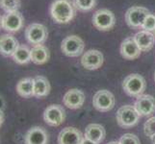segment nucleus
I'll return each instance as SVG.
<instances>
[{"mask_svg":"<svg viewBox=\"0 0 155 144\" xmlns=\"http://www.w3.org/2000/svg\"><path fill=\"white\" fill-rule=\"evenodd\" d=\"M108 144H120V142H117V141H111V142H109Z\"/></svg>","mask_w":155,"mask_h":144,"instance_id":"obj_31","label":"nucleus"},{"mask_svg":"<svg viewBox=\"0 0 155 144\" xmlns=\"http://www.w3.org/2000/svg\"><path fill=\"white\" fill-rule=\"evenodd\" d=\"M48 37V31L44 24L32 23L25 29V38L32 45L44 44Z\"/></svg>","mask_w":155,"mask_h":144,"instance_id":"obj_3","label":"nucleus"},{"mask_svg":"<svg viewBox=\"0 0 155 144\" xmlns=\"http://www.w3.org/2000/svg\"><path fill=\"white\" fill-rule=\"evenodd\" d=\"M134 108L140 116H149L155 111V98L151 95H141L138 97Z\"/></svg>","mask_w":155,"mask_h":144,"instance_id":"obj_12","label":"nucleus"},{"mask_svg":"<svg viewBox=\"0 0 155 144\" xmlns=\"http://www.w3.org/2000/svg\"><path fill=\"white\" fill-rule=\"evenodd\" d=\"M154 81H155V73H154Z\"/></svg>","mask_w":155,"mask_h":144,"instance_id":"obj_35","label":"nucleus"},{"mask_svg":"<svg viewBox=\"0 0 155 144\" xmlns=\"http://www.w3.org/2000/svg\"><path fill=\"white\" fill-rule=\"evenodd\" d=\"M105 129L100 124H90L85 130V137L97 144L102 142L105 138Z\"/></svg>","mask_w":155,"mask_h":144,"instance_id":"obj_19","label":"nucleus"},{"mask_svg":"<svg viewBox=\"0 0 155 144\" xmlns=\"http://www.w3.org/2000/svg\"><path fill=\"white\" fill-rule=\"evenodd\" d=\"M50 92L49 81L44 76H37L34 78V93L33 96L37 98L45 97Z\"/></svg>","mask_w":155,"mask_h":144,"instance_id":"obj_21","label":"nucleus"},{"mask_svg":"<svg viewBox=\"0 0 155 144\" xmlns=\"http://www.w3.org/2000/svg\"><path fill=\"white\" fill-rule=\"evenodd\" d=\"M140 119V114L133 106L126 105L119 109L117 113V121L121 128L128 129L135 126Z\"/></svg>","mask_w":155,"mask_h":144,"instance_id":"obj_4","label":"nucleus"},{"mask_svg":"<svg viewBox=\"0 0 155 144\" xmlns=\"http://www.w3.org/2000/svg\"><path fill=\"white\" fill-rule=\"evenodd\" d=\"M93 24L100 31H109L116 24L115 14L108 9L97 10L93 15Z\"/></svg>","mask_w":155,"mask_h":144,"instance_id":"obj_5","label":"nucleus"},{"mask_svg":"<svg viewBox=\"0 0 155 144\" xmlns=\"http://www.w3.org/2000/svg\"><path fill=\"white\" fill-rule=\"evenodd\" d=\"M66 119L65 109L60 105H49L44 111V120L49 126H60Z\"/></svg>","mask_w":155,"mask_h":144,"instance_id":"obj_8","label":"nucleus"},{"mask_svg":"<svg viewBox=\"0 0 155 144\" xmlns=\"http://www.w3.org/2000/svg\"><path fill=\"white\" fill-rule=\"evenodd\" d=\"M141 49L138 47L134 38H127L120 44V54L126 60H135L141 55Z\"/></svg>","mask_w":155,"mask_h":144,"instance_id":"obj_17","label":"nucleus"},{"mask_svg":"<svg viewBox=\"0 0 155 144\" xmlns=\"http://www.w3.org/2000/svg\"><path fill=\"white\" fill-rule=\"evenodd\" d=\"M24 25V18L18 11L2 15V28L8 33L18 32Z\"/></svg>","mask_w":155,"mask_h":144,"instance_id":"obj_10","label":"nucleus"},{"mask_svg":"<svg viewBox=\"0 0 155 144\" xmlns=\"http://www.w3.org/2000/svg\"><path fill=\"white\" fill-rule=\"evenodd\" d=\"M4 122V114H3V110H0V126L3 124Z\"/></svg>","mask_w":155,"mask_h":144,"instance_id":"obj_30","label":"nucleus"},{"mask_svg":"<svg viewBox=\"0 0 155 144\" xmlns=\"http://www.w3.org/2000/svg\"><path fill=\"white\" fill-rule=\"evenodd\" d=\"M74 6L69 0H54L50 5L49 13L54 22L66 24L71 21L75 14Z\"/></svg>","mask_w":155,"mask_h":144,"instance_id":"obj_1","label":"nucleus"},{"mask_svg":"<svg viewBox=\"0 0 155 144\" xmlns=\"http://www.w3.org/2000/svg\"><path fill=\"white\" fill-rule=\"evenodd\" d=\"M142 28L145 31H148V32H153L155 30V15L154 14H149L147 15L142 25Z\"/></svg>","mask_w":155,"mask_h":144,"instance_id":"obj_27","label":"nucleus"},{"mask_svg":"<svg viewBox=\"0 0 155 144\" xmlns=\"http://www.w3.org/2000/svg\"><path fill=\"white\" fill-rule=\"evenodd\" d=\"M147 87L146 80L140 74H130L122 82V88L124 92L131 97H140L143 95Z\"/></svg>","mask_w":155,"mask_h":144,"instance_id":"obj_2","label":"nucleus"},{"mask_svg":"<svg viewBox=\"0 0 155 144\" xmlns=\"http://www.w3.org/2000/svg\"><path fill=\"white\" fill-rule=\"evenodd\" d=\"M83 138L82 133L78 129L66 127L58 136V144H81Z\"/></svg>","mask_w":155,"mask_h":144,"instance_id":"obj_13","label":"nucleus"},{"mask_svg":"<svg viewBox=\"0 0 155 144\" xmlns=\"http://www.w3.org/2000/svg\"><path fill=\"white\" fill-rule=\"evenodd\" d=\"M12 58L18 65H26L31 62V49H29L27 45H19Z\"/></svg>","mask_w":155,"mask_h":144,"instance_id":"obj_23","label":"nucleus"},{"mask_svg":"<svg viewBox=\"0 0 155 144\" xmlns=\"http://www.w3.org/2000/svg\"><path fill=\"white\" fill-rule=\"evenodd\" d=\"M49 50L44 44L33 46L31 49V62L36 65H44L49 60Z\"/></svg>","mask_w":155,"mask_h":144,"instance_id":"obj_20","label":"nucleus"},{"mask_svg":"<svg viewBox=\"0 0 155 144\" xmlns=\"http://www.w3.org/2000/svg\"><path fill=\"white\" fill-rule=\"evenodd\" d=\"M19 46L18 40L11 34L0 36V54L4 57H12Z\"/></svg>","mask_w":155,"mask_h":144,"instance_id":"obj_16","label":"nucleus"},{"mask_svg":"<svg viewBox=\"0 0 155 144\" xmlns=\"http://www.w3.org/2000/svg\"><path fill=\"white\" fill-rule=\"evenodd\" d=\"M25 144H47L48 143V134L42 127H32L26 133L24 136Z\"/></svg>","mask_w":155,"mask_h":144,"instance_id":"obj_14","label":"nucleus"},{"mask_svg":"<svg viewBox=\"0 0 155 144\" xmlns=\"http://www.w3.org/2000/svg\"><path fill=\"white\" fill-rule=\"evenodd\" d=\"M136 41L138 47L140 48L141 51H149L154 45L155 37L153 33L148 31H140L133 37Z\"/></svg>","mask_w":155,"mask_h":144,"instance_id":"obj_18","label":"nucleus"},{"mask_svg":"<svg viewBox=\"0 0 155 144\" xmlns=\"http://www.w3.org/2000/svg\"><path fill=\"white\" fill-rule=\"evenodd\" d=\"M0 8L6 13L17 12L20 8V0H0Z\"/></svg>","mask_w":155,"mask_h":144,"instance_id":"obj_25","label":"nucleus"},{"mask_svg":"<svg viewBox=\"0 0 155 144\" xmlns=\"http://www.w3.org/2000/svg\"><path fill=\"white\" fill-rule=\"evenodd\" d=\"M143 131H145V134L149 137L155 136V116L146 121L145 125H143Z\"/></svg>","mask_w":155,"mask_h":144,"instance_id":"obj_26","label":"nucleus"},{"mask_svg":"<svg viewBox=\"0 0 155 144\" xmlns=\"http://www.w3.org/2000/svg\"><path fill=\"white\" fill-rule=\"evenodd\" d=\"M2 27V17L0 15V28Z\"/></svg>","mask_w":155,"mask_h":144,"instance_id":"obj_33","label":"nucleus"},{"mask_svg":"<svg viewBox=\"0 0 155 144\" xmlns=\"http://www.w3.org/2000/svg\"><path fill=\"white\" fill-rule=\"evenodd\" d=\"M93 105L95 109L99 111H108L112 110L115 106V97L112 92L109 90L102 89L94 95Z\"/></svg>","mask_w":155,"mask_h":144,"instance_id":"obj_9","label":"nucleus"},{"mask_svg":"<svg viewBox=\"0 0 155 144\" xmlns=\"http://www.w3.org/2000/svg\"><path fill=\"white\" fill-rule=\"evenodd\" d=\"M153 35H154V37H155V30L153 31Z\"/></svg>","mask_w":155,"mask_h":144,"instance_id":"obj_34","label":"nucleus"},{"mask_svg":"<svg viewBox=\"0 0 155 144\" xmlns=\"http://www.w3.org/2000/svg\"><path fill=\"white\" fill-rule=\"evenodd\" d=\"M81 144H97V143H94V142H93L92 140H90V139H88V138L84 137Z\"/></svg>","mask_w":155,"mask_h":144,"instance_id":"obj_29","label":"nucleus"},{"mask_svg":"<svg viewBox=\"0 0 155 144\" xmlns=\"http://www.w3.org/2000/svg\"><path fill=\"white\" fill-rule=\"evenodd\" d=\"M120 144H141L140 139L135 135L132 134H125L120 139Z\"/></svg>","mask_w":155,"mask_h":144,"instance_id":"obj_28","label":"nucleus"},{"mask_svg":"<svg viewBox=\"0 0 155 144\" xmlns=\"http://www.w3.org/2000/svg\"><path fill=\"white\" fill-rule=\"evenodd\" d=\"M149 14V11L145 7L133 6L128 9L125 14L126 24L132 29L142 28L143 21Z\"/></svg>","mask_w":155,"mask_h":144,"instance_id":"obj_7","label":"nucleus"},{"mask_svg":"<svg viewBox=\"0 0 155 144\" xmlns=\"http://www.w3.org/2000/svg\"><path fill=\"white\" fill-rule=\"evenodd\" d=\"M17 92L21 97L28 98L34 93V78H23L17 85Z\"/></svg>","mask_w":155,"mask_h":144,"instance_id":"obj_22","label":"nucleus"},{"mask_svg":"<svg viewBox=\"0 0 155 144\" xmlns=\"http://www.w3.org/2000/svg\"><path fill=\"white\" fill-rule=\"evenodd\" d=\"M64 105L68 107V109L76 110L81 108L85 102V94L82 90L77 88L69 89L65 94L63 98Z\"/></svg>","mask_w":155,"mask_h":144,"instance_id":"obj_15","label":"nucleus"},{"mask_svg":"<svg viewBox=\"0 0 155 144\" xmlns=\"http://www.w3.org/2000/svg\"><path fill=\"white\" fill-rule=\"evenodd\" d=\"M151 138V141H152V143L153 144H155V136H153L152 137H150Z\"/></svg>","mask_w":155,"mask_h":144,"instance_id":"obj_32","label":"nucleus"},{"mask_svg":"<svg viewBox=\"0 0 155 144\" xmlns=\"http://www.w3.org/2000/svg\"><path fill=\"white\" fill-rule=\"evenodd\" d=\"M103 54L98 50L91 49L85 52L81 58V65L89 70H95L103 65Z\"/></svg>","mask_w":155,"mask_h":144,"instance_id":"obj_11","label":"nucleus"},{"mask_svg":"<svg viewBox=\"0 0 155 144\" xmlns=\"http://www.w3.org/2000/svg\"><path fill=\"white\" fill-rule=\"evenodd\" d=\"M85 44L83 40L78 36L72 35L64 39L61 43L62 52L68 57H78L83 53Z\"/></svg>","mask_w":155,"mask_h":144,"instance_id":"obj_6","label":"nucleus"},{"mask_svg":"<svg viewBox=\"0 0 155 144\" xmlns=\"http://www.w3.org/2000/svg\"><path fill=\"white\" fill-rule=\"evenodd\" d=\"M72 4L80 12H87L95 7L97 0H72Z\"/></svg>","mask_w":155,"mask_h":144,"instance_id":"obj_24","label":"nucleus"}]
</instances>
